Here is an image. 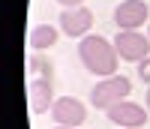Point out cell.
Masks as SVG:
<instances>
[{
    "label": "cell",
    "mask_w": 150,
    "mask_h": 129,
    "mask_svg": "<svg viewBox=\"0 0 150 129\" xmlns=\"http://www.w3.org/2000/svg\"><path fill=\"white\" fill-rule=\"evenodd\" d=\"M78 57L84 63V69L87 72H93V75H102V78H108V75H114L117 69V48L111 45L105 36H99V33H87L84 39L78 42Z\"/></svg>",
    "instance_id": "obj_1"
},
{
    "label": "cell",
    "mask_w": 150,
    "mask_h": 129,
    "mask_svg": "<svg viewBox=\"0 0 150 129\" xmlns=\"http://www.w3.org/2000/svg\"><path fill=\"white\" fill-rule=\"evenodd\" d=\"M129 93H132V81L129 78H123V75H108V78H102L90 90V105L99 108V111H108L111 105L129 99Z\"/></svg>",
    "instance_id": "obj_2"
},
{
    "label": "cell",
    "mask_w": 150,
    "mask_h": 129,
    "mask_svg": "<svg viewBox=\"0 0 150 129\" xmlns=\"http://www.w3.org/2000/svg\"><path fill=\"white\" fill-rule=\"evenodd\" d=\"M114 48H117L120 60L141 63L150 57V36H144L141 30H120L114 36Z\"/></svg>",
    "instance_id": "obj_3"
},
{
    "label": "cell",
    "mask_w": 150,
    "mask_h": 129,
    "mask_svg": "<svg viewBox=\"0 0 150 129\" xmlns=\"http://www.w3.org/2000/svg\"><path fill=\"white\" fill-rule=\"evenodd\" d=\"M51 117H54L57 126L75 129V126H81L87 120V105L81 99H75V96H60V99H54V105H51Z\"/></svg>",
    "instance_id": "obj_4"
},
{
    "label": "cell",
    "mask_w": 150,
    "mask_h": 129,
    "mask_svg": "<svg viewBox=\"0 0 150 129\" xmlns=\"http://www.w3.org/2000/svg\"><path fill=\"white\" fill-rule=\"evenodd\" d=\"M147 117H150V111L141 108L138 102H129V99H123V102L108 108V120L117 123L120 129H141L147 123Z\"/></svg>",
    "instance_id": "obj_5"
},
{
    "label": "cell",
    "mask_w": 150,
    "mask_h": 129,
    "mask_svg": "<svg viewBox=\"0 0 150 129\" xmlns=\"http://www.w3.org/2000/svg\"><path fill=\"white\" fill-rule=\"evenodd\" d=\"M147 18H150V6L144 0H123L114 9V24L120 30H138Z\"/></svg>",
    "instance_id": "obj_6"
},
{
    "label": "cell",
    "mask_w": 150,
    "mask_h": 129,
    "mask_svg": "<svg viewBox=\"0 0 150 129\" xmlns=\"http://www.w3.org/2000/svg\"><path fill=\"white\" fill-rule=\"evenodd\" d=\"M27 102H30L33 114H51L54 93H51V78H48V75H42V78L30 75V81H27Z\"/></svg>",
    "instance_id": "obj_7"
},
{
    "label": "cell",
    "mask_w": 150,
    "mask_h": 129,
    "mask_svg": "<svg viewBox=\"0 0 150 129\" xmlns=\"http://www.w3.org/2000/svg\"><path fill=\"white\" fill-rule=\"evenodd\" d=\"M93 27V12L84 9V6H75V9H63L60 15V33L72 36V39H84Z\"/></svg>",
    "instance_id": "obj_8"
},
{
    "label": "cell",
    "mask_w": 150,
    "mask_h": 129,
    "mask_svg": "<svg viewBox=\"0 0 150 129\" xmlns=\"http://www.w3.org/2000/svg\"><path fill=\"white\" fill-rule=\"evenodd\" d=\"M57 36H60V30L54 24H36L27 33V45H30V51H48L57 42Z\"/></svg>",
    "instance_id": "obj_9"
},
{
    "label": "cell",
    "mask_w": 150,
    "mask_h": 129,
    "mask_svg": "<svg viewBox=\"0 0 150 129\" xmlns=\"http://www.w3.org/2000/svg\"><path fill=\"white\" fill-rule=\"evenodd\" d=\"M138 78H141V81H144V84L150 87V57L138 63Z\"/></svg>",
    "instance_id": "obj_10"
},
{
    "label": "cell",
    "mask_w": 150,
    "mask_h": 129,
    "mask_svg": "<svg viewBox=\"0 0 150 129\" xmlns=\"http://www.w3.org/2000/svg\"><path fill=\"white\" fill-rule=\"evenodd\" d=\"M57 3H60V6H63V9H75V6H81V3H84V0H57Z\"/></svg>",
    "instance_id": "obj_11"
},
{
    "label": "cell",
    "mask_w": 150,
    "mask_h": 129,
    "mask_svg": "<svg viewBox=\"0 0 150 129\" xmlns=\"http://www.w3.org/2000/svg\"><path fill=\"white\" fill-rule=\"evenodd\" d=\"M147 111H150V87H147Z\"/></svg>",
    "instance_id": "obj_12"
},
{
    "label": "cell",
    "mask_w": 150,
    "mask_h": 129,
    "mask_svg": "<svg viewBox=\"0 0 150 129\" xmlns=\"http://www.w3.org/2000/svg\"><path fill=\"white\" fill-rule=\"evenodd\" d=\"M54 129H69V126H54Z\"/></svg>",
    "instance_id": "obj_13"
},
{
    "label": "cell",
    "mask_w": 150,
    "mask_h": 129,
    "mask_svg": "<svg viewBox=\"0 0 150 129\" xmlns=\"http://www.w3.org/2000/svg\"><path fill=\"white\" fill-rule=\"evenodd\" d=\"M147 36H150V33H147Z\"/></svg>",
    "instance_id": "obj_14"
}]
</instances>
